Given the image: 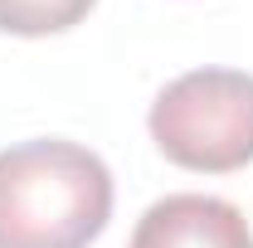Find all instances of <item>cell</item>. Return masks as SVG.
Returning a JSON list of instances; mask_svg holds the SVG:
<instances>
[{"mask_svg": "<svg viewBox=\"0 0 253 248\" xmlns=\"http://www.w3.org/2000/svg\"><path fill=\"white\" fill-rule=\"evenodd\" d=\"M112 219L107 161L63 136L0 151V248H88Z\"/></svg>", "mask_w": 253, "mask_h": 248, "instance_id": "obj_1", "label": "cell"}, {"mask_svg": "<svg viewBox=\"0 0 253 248\" xmlns=\"http://www.w3.org/2000/svg\"><path fill=\"white\" fill-rule=\"evenodd\" d=\"M156 151L200 175H229L253 161V73L244 68H190L151 102Z\"/></svg>", "mask_w": 253, "mask_h": 248, "instance_id": "obj_2", "label": "cell"}, {"mask_svg": "<svg viewBox=\"0 0 253 248\" xmlns=\"http://www.w3.org/2000/svg\"><path fill=\"white\" fill-rule=\"evenodd\" d=\"M126 248H253L249 219L219 195H166L136 219Z\"/></svg>", "mask_w": 253, "mask_h": 248, "instance_id": "obj_3", "label": "cell"}, {"mask_svg": "<svg viewBox=\"0 0 253 248\" xmlns=\"http://www.w3.org/2000/svg\"><path fill=\"white\" fill-rule=\"evenodd\" d=\"M97 0H0V30L20 34V39H44L63 34L88 20Z\"/></svg>", "mask_w": 253, "mask_h": 248, "instance_id": "obj_4", "label": "cell"}]
</instances>
